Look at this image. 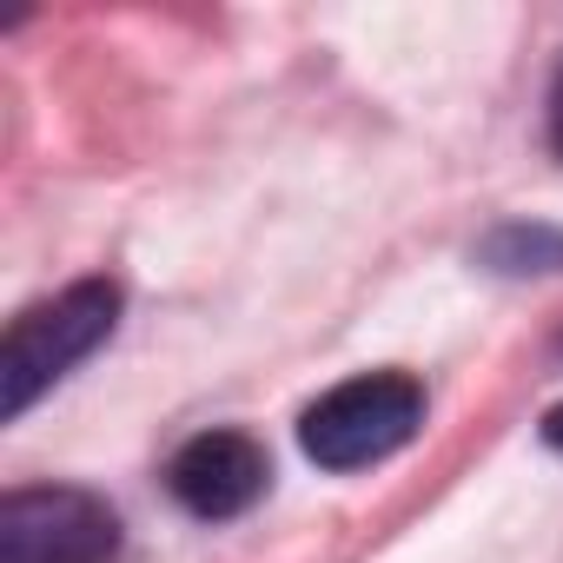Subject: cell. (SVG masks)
Returning <instances> with one entry per match:
<instances>
[{
	"mask_svg": "<svg viewBox=\"0 0 563 563\" xmlns=\"http://www.w3.org/2000/svg\"><path fill=\"white\" fill-rule=\"evenodd\" d=\"M418 424H424V385L411 372H365L332 385L299 418V444L319 471H365L405 451Z\"/></svg>",
	"mask_w": 563,
	"mask_h": 563,
	"instance_id": "obj_2",
	"label": "cell"
},
{
	"mask_svg": "<svg viewBox=\"0 0 563 563\" xmlns=\"http://www.w3.org/2000/svg\"><path fill=\"white\" fill-rule=\"evenodd\" d=\"M120 517L80 484H27L0 497V563H113Z\"/></svg>",
	"mask_w": 563,
	"mask_h": 563,
	"instance_id": "obj_3",
	"label": "cell"
},
{
	"mask_svg": "<svg viewBox=\"0 0 563 563\" xmlns=\"http://www.w3.org/2000/svg\"><path fill=\"white\" fill-rule=\"evenodd\" d=\"M550 153L563 159V74H556V87H550Z\"/></svg>",
	"mask_w": 563,
	"mask_h": 563,
	"instance_id": "obj_6",
	"label": "cell"
},
{
	"mask_svg": "<svg viewBox=\"0 0 563 563\" xmlns=\"http://www.w3.org/2000/svg\"><path fill=\"white\" fill-rule=\"evenodd\" d=\"M543 438H550V444H556V451H563V405H556V411H550V418H543Z\"/></svg>",
	"mask_w": 563,
	"mask_h": 563,
	"instance_id": "obj_7",
	"label": "cell"
},
{
	"mask_svg": "<svg viewBox=\"0 0 563 563\" xmlns=\"http://www.w3.org/2000/svg\"><path fill=\"white\" fill-rule=\"evenodd\" d=\"M120 325L113 278H74L67 292L27 306L0 339V418H21L47 385H60L80 358H93Z\"/></svg>",
	"mask_w": 563,
	"mask_h": 563,
	"instance_id": "obj_1",
	"label": "cell"
},
{
	"mask_svg": "<svg viewBox=\"0 0 563 563\" xmlns=\"http://www.w3.org/2000/svg\"><path fill=\"white\" fill-rule=\"evenodd\" d=\"M477 258L490 265V272H563V232L556 225H497L484 245H477Z\"/></svg>",
	"mask_w": 563,
	"mask_h": 563,
	"instance_id": "obj_5",
	"label": "cell"
},
{
	"mask_svg": "<svg viewBox=\"0 0 563 563\" xmlns=\"http://www.w3.org/2000/svg\"><path fill=\"white\" fill-rule=\"evenodd\" d=\"M265 477H272V457L252 431H199L173 451L166 464V490L186 517L199 523H225V517H245L258 497H265Z\"/></svg>",
	"mask_w": 563,
	"mask_h": 563,
	"instance_id": "obj_4",
	"label": "cell"
}]
</instances>
